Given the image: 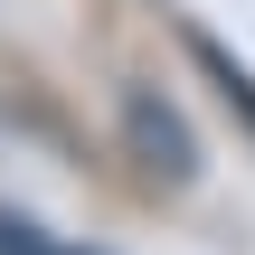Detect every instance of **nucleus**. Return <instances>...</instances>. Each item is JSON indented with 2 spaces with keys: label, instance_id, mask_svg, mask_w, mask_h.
<instances>
[{
  "label": "nucleus",
  "instance_id": "1",
  "mask_svg": "<svg viewBox=\"0 0 255 255\" xmlns=\"http://www.w3.org/2000/svg\"><path fill=\"white\" fill-rule=\"evenodd\" d=\"M123 142H132V161H142L161 189H189V180H199V142H189V123H180L151 85H123Z\"/></svg>",
  "mask_w": 255,
  "mask_h": 255
},
{
  "label": "nucleus",
  "instance_id": "2",
  "mask_svg": "<svg viewBox=\"0 0 255 255\" xmlns=\"http://www.w3.org/2000/svg\"><path fill=\"white\" fill-rule=\"evenodd\" d=\"M189 47H199V66L218 76V95H227V104L246 114V132H255V76H246V66H237V57H227V47H218V38H189Z\"/></svg>",
  "mask_w": 255,
  "mask_h": 255
},
{
  "label": "nucleus",
  "instance_id": "3",
  "mask_svg": "<svg viewBox=\"0 0 255 255\" xmlns=\"http://www.w3.org/2000/svg\"><path fill=\"white\" fill-rule=\"evenodd\" d=\"M0 255H85V246L47 237V227H28V218H0Z\"/></svg>",
  "mask_w": 255,
  "mask_h": 255
}]
</instances>
